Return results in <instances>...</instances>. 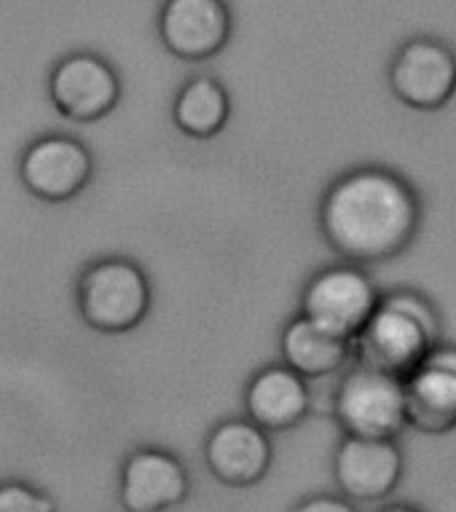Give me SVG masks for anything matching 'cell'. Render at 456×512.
<instances>
[{"label": "cell", "instance_id": "6da1fadb", "mask_svg": "<svg viewBox=\"0 0 456 512\" xmlns=\"http://www.w3.org/2000/svg\"><path fill=\"white\" fill-rule=\"evenodd\" d=\"M422 204L414 185L387 167H357L330 185L320 204L325 242L347 263L397 258L414 242Z\"/></svg>", "mask_w": 456, "mask_h": 512}, {"label": "cell", "instance_id": "7a4b0ae2", "mask_svg": "<svg viewBox=\"0 0 456 512\" xmlns=\"http://www.w3.org/2000/svg\"><path fill=\"white\" fill-rule=\"evenodd\" d=\"M440 344V317L414 290L381 295L373 319L355 338V362L406 381Z\"/></svg>", "mask_w": 456, "mask_h": 512}, {"label": "cell", "instance_id": "3957f363", "mask_svg": "<svg viewBox=\"0 0 456 512\" xmlns=\"http://www.w3.org/2000/svg\"><path fill=\"white\" fill-rule=\"evenodd\" d=\"M153 303L151 279L140 263L124 255H105L76 279V309L86 328L121 336L140 328Z\"/></svg>", "mask_w": 456, "mask_h": 512}, {"label": "cell", "instance_id": "277c9868", "mask_svg": "<svg viewBox=\"0 0 456 512\" xmlns=\"http://www.w3.org/2000/svg\"><path fill=\"white\" fill-rule=\"evenodd\" d=\"M333 413L347 435L397 440L408 427L403 378L355 362L338 384Z\"/></svg>", "mask_w": 456, "mask_h": 512}, {"label": "cell", "instance_id": "5b68a950", "mask_svg": "<svg viewBox=\"0 0 456 512\" xmlns=\"http://www.w3.org/2000/svg\"><path fill=\"white\" fill-rule=\"evenodd\" d=\"M381 293L355 263L320 269L301 293V314L341 338L355 341L373 319Z\"/></svg>", "mask_w": 456, "mask_h": 512}, {"label": "cell", "instance_id": "8992f818", "mask_svg": "<svg viewBox=\"0 0 456 512\" xmlns=\"http://www.w3.org/2000/svg\"><path fill=\"white\" fill-rule=\"evenodd\" d=\"M46 92L62 118L73 124H94L119 105L121 78L100 54L73 51L51 68Z\"/></svg>", "mask_w": 456, "mask_h": 512}, {"label": "cell", "instance_id": "52a82bcc", "mask_svg": "<svg viewBox=\"0 0 456 512\" xmlns=\"http://www.w3.org/2000/svg\"><path fill=\"white\" fill-rule=\"evenodd\" d=\"M92 177L94 156L78 137L41 135L19 156V180L41 202H70L84 194Z\"/></svg>", "mask_w": 456, "mask_h": 512}, {"label": "cell", "instance_id": "ba28073f", "mask_svg": "<svg viewBox=\"0 0 456 512\" xmlns=\"http://www.w3.org/2000/svg\"><path fill=\"white\" fill-rule=\"evenodd\" d=\"M389 89L414 110L446 108L456 94V51L432 35H416L389 65Z\"/></svg>", "mask_w": 456, "mask_h": 512}, {"label": "cell", "instance_id": "9c48e42d", "mask_svg": "<svg viewBox=\"0 0 456 512\" xmlns=\"http://www.w3.org/2000/svg\"><path fill=\"white\" fill-rule=\"evenodd\" d=\"M234 33L226 0H164L159 11V38L172 57L204 62L218 57Z\"/></svg>", "mask_w": 456, "mask_h": 512}, {"label": "cell", "instance_id": "30bf717a", "mask_svg": "<svg viewBox=\"0 0 456 512\" xmlns=\"http://www.w3.org/2000/svg\"><path fill=\"white\" fill-rule=\"evenodd\" d=\"M191 494V475L167 448L143 445L124 459L119 472V504L124 512H169Z\"/></svg>", "mask_w": 456, "mask_h": 512}, {"label": "cell", "instance_id": "8fae6325", "mask_svg": "<svg viewBox=\"0 0 456 512\" xmlns=\"http://www.w3.org/2000/svg\"><path fill=\"white\" fill-rule=\"evenodd\" d=\"M403 451L397 440L344 435L333 456V475L347 499L379 502L397 488L403 478Z\"/></svg>", "mask_w": 456, "mask_h": 512}, {"label": "cell", "instance_id": "7c38bea8", "mask_svg": "<svg viewBox=\"0 0 456 512\" xmlns=\"http://www.w3.org/2000/svg\"><path fill=\"white\" fill-rule=\"evenodd\" d=\"M408 427L424 435H448L456 429V346L438 344L403 381Z\"/></svg>", "mask_w": 456, "mask_h": 512}, {"label": "cell", "instance_id": "4fadbf2b", "mask_svg": "<svg viewBox=\"0 0 456 512\" xmlns=\"http://www.w3.org/2000/svg\"><path fill=\"white\" fill-rule=\"evenodd\" d=\"M269 432L255 427L250 419H228L212 429L204 443V462L210 472L231 488L261 483L271 467Z\"/></svg>", "mask_w": 456, "mask_h": 512}, {"label": "cell", "instance_id": "5bb4252c", "mask_svg": "<svg viewBox=\"0 0 456 512\" xmlns=\"http://www.w3.org/2000/svg\"><path fill=\"white\" fill-rule=\"evenodd\" d=\"M309 381L282 365H266L245 389V413L263 432H288L309 416Z\"/></svg>", "mask_w": 456, "mask_h": 512}, {"label": "cell", "instance_id": "9a60e30c", "mask_svg": "<svg viewBox=\"0 0 456 512\" xmlns=\"http://www.w3.org/2000/svg\"><path fill=\"white\" fill-rule=\"evenodd\" d=\"M279 354L290 370H296L298 376L309 381V378L333 376L347 368L355 360V341L336 336L312 319H306L304 314H298L282 330Z\"/></svg>", "mask_w": 456, "mask_h": 512}, {"label": "cell", "instance_id": "2e32d148", "mask_svg": "<svg viewBox=\"0 0 456 512\" xmlns=\"http://www.w3.org/2000/svg\"><path fill=\"white\" fill-rule=\"evenodd\" d=\"M231 116V97L226 86L212 76H194L180 86L172 102V121L180 132L194 140L220 135Z\"/></svg>", "mask_w": 456, "mask_h": 512}, {"label": "cell", "instance_id": "e0dca14e", "mask_svg": "<svg viewBox=\"0 0 456 512\" xmlns=\"http://www.w3.org/2000/svg\"><path fill=\"white\" fill-rule=\"evenodd\" d=\"M0 512H57V502L27 480H0Z\"/></svg>", "mask_w": 456, "mask_h": 512}, {"label": "cell", "instance_id": "ac0fdd59", "mask_svg": "<svg viewBox=\"0 0 456 512\" xmlns=\"http://www.w3.org/2000/svg\"><path fill=\"white\" fill-rule=\"evenodd\" d=\"M293 512H360V510H357L355 504L349 502L347 496L317 494L304 499V502L298 504Z\"/></svg>", "mask_w": 456, "mask_h": 512}, {"label": "cell", "instance_id": "d6986e66", "mask_svg": "<svg viewBox=\"0 0 456 512\" xmlns=\"http://www.w3.org/2000/svg\"><path fill=\"white\" fill-rule=\"evenodd\" d=\"M381 512H424V510H419V507H414V504H389V507H384Z\"/></svg>", "mask_w": 456, "mask_h": 512}]
</instances>
